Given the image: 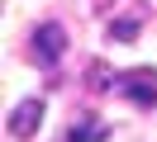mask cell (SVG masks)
<instances>
[{"instance_id": "1", "label": "cell", "mask_w": 157, "mask_h": 142, "mask_svg": "<svg viewBox=\"0 0 157 142\" xmlns=\"http://www.w3.org/2000/svg\"><path fill=\"white\" fill-rule=\"evenodd\" d=\"M100 14H105L109 38H114V43H133V38L143 33L147 9H143V0H105V5H100Z\"/></svg>"}, {"instance_id": "2", "label": "cell", "mask_w": 157, "mask_h": 142, "mask_svg": "<svg viewBox=\"0 0 157 142\" xmlns=\"http://www.w3.org/2000/svg\"><path fill=\"white\" fill-rule=\"evenodd\" d=\"M62 52H67V28H62V24H38V28H33L29 57H33L38 66H57Z\"/></svg>"}, {"instance_id": "3", "label": "cell", "mask_w": 157, "mask_h": 142, "mask_svg": "<svg viewBox=\"0 0 157 142\" xmlns=\"http://www.w3.org/2000/svg\"><path fill=\"white\" fill-rule=\"evenodd\" d=\"M119 81H124L119 90H124V95H128L133 104H157V71H152V66H138V71H124Z\"/></svg>"}, {"instance_id": "4", "label": "cell", "mask_w": 157, "mask_h": 142, "mask_svg": "<svg viewBox=\"0 0 157 142\" xmlns=\"http://www.w3.org/2000/svg\"><path fill=\"white\" fill-rule=\"evenodd\" d=\"M38 118H43V100H24V104H14V114H10V133H14V137H33V133H38Z\"/></svg>"}, {"instance_id": "5", "label": "cell", "mask_w": 157, "mask_h": 142, "mask_svg": "<svg viewBox=\"0 0 157 142\" xmlns=\"http://www.w3.org/2000/svg\"><path fill=\"white\" fill-rule=\"evenodd\" d=\"M86 81H90V90H109V85H114V71H109L105 62H90V71H86Z\"/></svg>"}, {"instance_id": "6", "label": "cell", "mask_w": 157, "mask_h": 142, "mask_svg": "<svg viewBox=\"0 0 157 142\" xmlns=\"http://www.w3.org/2000/svg\"><path fill=\"white\" fill-rule=\"evenodd\" d=\"M105 137V128H90V123H81L76 133H71V142H100Z\"/></svg>"}]
</instances>
